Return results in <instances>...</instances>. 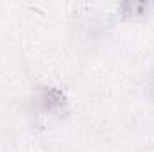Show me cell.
I'll use <instances>...</instances> for the list:
<instances>
[{"mask_svg":"<svg viewBox=\"0 0 154 152\" xmlns=\"http://www.w3.org/2000/svg\"><path fill=\"white\" fill-rule=\"evenodd\" d=\"M41 100H43V108L48 111H59L65 108V95L57 90H47Z\"/></svg>","mask_w":154,"mask_h":152,"instance_id":"6da1fadb","label":"cell"},{"mask_svg":"<svg viewBox=\"0 0 154 152\" xmlns=\"http://www.w3.org/2000/svg\"><path fill=\"white\" fill-rule=\"evenodd\" d=\"M151 93H152V97H154V75H152V82H151Z\"/></svg>","mask_w":154,"mask_h":152,"instance_id":"7a4b0ae2","label":"cell"}]
</instances>
